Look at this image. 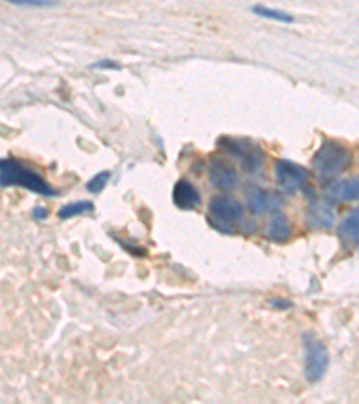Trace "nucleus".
Masks as SVG:
<instances>
[{"label":"nucleus","mask_w":359,"mask_h":404,"mask_svg":"<svg viewBox=\"0 0 359 404\" xmlns=\"http://www.w3.org/2000/svg\"><path fill=\"white\" fill-rule=\"evenodd\" d=\"M352 151L338 141L322 142L313 155V171L322 182H335L338 174L352 165Z\"/></svg>","instance_id":"nucleus-1"},{"label":"nucleus","mask_w":359,"mask_h":404,"mask_svg":"<svg viewBox=\"0 0 359 404\" xmlns=\"http://www.w3.org/2000/svg\"><path fill=\"white\" fill-rule=\"evenodd\" d=\"M209 178L211 183L216 189L223 190V193H230L239 183V176H237V169L232 164H228L223 158H216L212 160L211 167H209Z\"/></svg>","instance_id":"nucleus-7"},{"label":"nucleus","mask_w":359,"mask_h":404,"mask_svg":"<svg viewBox=\"0 0 359 404\" xmlns=\"http://www.w3.org/2000/svg\"><path fill=\"white\" fill-rule=\"evenodd\" d=\"M252 11H253V15H257V17L268 18V20L281 22V24H293V22H295L293 15H289V13H286V11H281V9L266 8V6H262V4L253 6Z\"/></svg>","instance_id":"nucleus-14"},{"label":"nucleus","mask_w":359,"mask_h":404,"mask_svg":"<svg viewBox=\"0 0 359 404\" xmlns=\"http://www.w3.org/2000/svg\"><path fill=\"white\" fill-rule=\"evenodd\" d=\"M243 205L230 196H214L209 205V223L216 230L230 232L243 219Z\"/></svg>","instance_id":"nucleus-3"},{"label":"nucleus","mask_w":359,"mask_h":404,"mask_svg":"<svg viewBox=\"0 0 359 404\" xmlns=\"http://www.w3.org/2000/svg\"><path fill=\"white\" fill-rule=\"evenodd\" d=\"M307 225L318 230H327L335 225V211L327 202L311 198L307 207Z\"/></svg>","instance_id":"nucleus-9"},{"label":"nucleus","mask_w":359,"mask_h":404,"mask_svg":"<svg viewBox=\"0 0 359 404\" xmlns=\"http://www.w3.org/2000/svg\"><path fill=\"white\" fill-rule=\"evenodd\" d=\"M173 202L182 211H195L202 205V196L189 180H178L173 189Z\"/></svg>","instance_id":"nucleus-10"},{"label":"nucleus","mask_w":359,"mask_h":404,"mask_svg":"<svg viewBox=\"0 0 359 404\" xmlns=\"http://www.w3.org/2000/svg\"><path fill=\"white\" fill-rule=\"evenodd\" d=\"M33 214L36 219H45L47 218V209L45 207H36V209L33 211Z\"/></svg>","instance_id":"nucleus-19"},{"label":"nucleus","mask_w":359,"mask_h":404,"mask_svg":"<svg viewBox=\"0 0 359 404\" xmlns=\"http://www.w3.org/2000/svg\"><path fill=\"white\" fill-rule=\"evenodd\" d=\"M330 202H358L359 200V178H345L339 182H330L325 190Z\"/></svg>","instance_id":"nucleus-11"},{"label":"nucleus","mask_w":359,"mask_h":404,"mask_svg":"<svg viewBox=\"0 0 359 404\" xmlns=\"http://www.w3.org/2000/svg\"><path fill=\"white\" fill-rule=\"evenodd\" d=\"M268 235L273 241H286L289 239L291 235V227H289V221L284 214L281 212H275L269 219V227H268Z\"/></svg>","instance_id":"nucleus-13"},{"label":"nucleus","mask_w":359,"mask_h":404,"mask_svg":"<svg viewBox=\"0 0 359 404\" xmlns=\"http://www.w3.org/2000/svg\"><path fill=\"white\" fill-rule=\"evenodd\" d=\"M338 234L345 243L359 246V207L339 223Z\"/></svg>","instance_id":"nucleus-12"},{"label":"nucleus","mask_w":359,"mask_h":404,"mask_svg":"<svg viewBox=\"0 0 359 404\" xmlns=\"http://www.w3.org/2000/svg\"><path fill=\"white\" fill-rule=\"evenodd\" d=\"M0 186L2 187H24L41 196H58V193L36 173L29 169L25 164H20L15 158H2L0 160Z\"/></svg>","instance_id":"nucleus-2"},{"label":"nucleus","mask_w":359,"mask_h":404,"mask_svg":"<svg viewBox=\"0 0 359 404\" xmlns=\"http://www.w3.org/2000/svg\"><path fill=\"white\" fill-rule=\"evenodd\" d=\"M273 173H275L279 189L288 196L300 193L306 187L307 180H309V171L306 167H302L300 164H295L291 160H286V158L275 162Z\"/></svg>","instance_id":"nucleus-4"},{"label":"nucleus","mask_w":359,"mask_h":404,"mask_svg":"<svg viewBox=\"0 0 359 404\" xmlns=\"http://www.w3.org/2000/svg\"><path fill=\"white\" fill-rule=\"evenodd\" d=\"M110 176H112L110 171H101V173L95 174L94 178H90L87 183L88 193H101V190L106 187V183L110 182Z\"/></svg>","instance_id":"nucleus-16"},{"label":"nucleus","mask_w":359,"mask_h":404,"mask_svg":"<svg viewBox=\"0 0 359 404\" xmlns=\"http://www.w3.org/2000/svg\"><path fill=\"white\" fill-rule=\"evenodd\" d=\"M92 69H112V71H117L120 69V65L117 62H112V60H101V62L92 63Z\"/></svg>","instance_id":"nucleus-18"},{"label":"nucleus","mask_w":359,"mask_h":404,"mask_svg":"<svg viewBox=\"0 0 359 404\" xmlns=\"http://www.w3.org/2000/svg\"><path fill=\"white\" fill-rule=\"evenodd\" d=\"M246 205L252 214L260 216L265 214V212H273L275 209H279L281 202H279L277 196L266 193V190L260 189V187L252 186L246 190Z\"/></svg>","instance_id":"nucleus-8"},{"label":"nucleus","mask_w":359,"mask_h":404,"mask_svg":"<svg viewBox=\"0 0 359 404\" xmlns=\"http://www.w3.org/2000/svg\"><path fill=\"white\" fill-rule=\"evenodd\" d=\"M87 212H94V203L87 202V200H81V202H74L69 203V205L62 207L58 212L59 219H69V218H76V216H83Z\"/></svg>","instance_id":"nucleus-15"},{"label":"nucleus","mask_w":359,"mask_h":404,"mask_svg":"<svg viewBox=\"0 0 359 404\" xmlns=\"http://www.w3.org/2000/svg\"><path fill=\"white\" fill-rule=\"evenodd\" d=\"M304 349H306V377L309 383H318L327 372L329 352L325 345L314 340L311 334H304Z\"/></svg>","instance_id":"nucleus-5"},{"label":"nucleus","mask_w":359,"mask_h":404,"mask_svg":"<svg viewBox=\"0 0 359 404\" xmlns=\"http://www.w3.org/2000/svg\"><path fill=\"white\" fill-rule=\"evenodd\" d=\"M9 4L17 6H29V8H47V6H52V0H8Z\"/></svg>","instance_id":"nucleus-17"},{"label":"nucleus","mask_w":359,"mask_h":404,"mask_svg":"<svg viewBox=\"0 0 359 404\" xmlns=\"http://www.w3.org/2000/svg\"><path fill=\"white\" fill-rule=\"evenodd\" d=\"M219 146L234 158H239L244 169L250 171V173H253V171L259 169L260 165H262L265 155L253 142L237 141V139H227L225 137V139L219 141Z\"/></svg>","instance_id":"nucleus-6"}]
</instances>
